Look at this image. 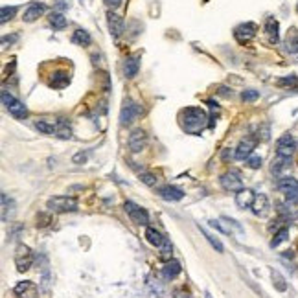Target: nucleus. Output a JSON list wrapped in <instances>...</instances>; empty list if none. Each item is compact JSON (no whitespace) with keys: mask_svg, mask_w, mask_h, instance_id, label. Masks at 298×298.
I'll return each mask as SVG.
<instances>
[{"mask_svg":"<svg viewBox=\"0 0 298 298\" xmlns=\"http://www.w3.org/2000/svg\"><path fill=\"white\" fill-rule=\"evenodd\" d=\"M181 127L190 135H201L208 125V114L201 107H186L181 111Z\"/></svg>","mask_w":298,"mask_h":298,"instance_id":"obj_1","label":"nucleus"},{"mask_svg":"<svg viewBox=\"0 0 298 298\" xmlns=\"http://www.w3.org/2000/svg\"><path fill=\"white\" fill-rule=\"evenodd\" d=\"M46 208H48L50 212H56V214L76 212L77 210V199L76 197H68V195H56V197L48 199Z\"/></svg>","mask_w":298,"mask_h":298,"instance_id":"obj_2","label":"nucleus"},{"mask_svg":"<svg viewBox=\"0 0 298 298\" xmlns=\"http://www.w3.org/2000/svg\"><path fill=\"white\" fill-rule=\"evenodd\" d=\"M2 103H4L6 109L10 111V114L15 118V120H24V118L28 116V109H26V105L20 100H17L11 92H8V91L2 92Z\"/></svg>","mask_w":298,"mask_h":298,"instance_id":"obj_3","label":"nucleus"},{"mask_svg":"<svg viewBox=\"0 0 298 298\" xmlns=\"http://www.w3.org/2000/svg\"><path fill=\"white\" fill-rule=\"evenodd\" d=\"M146 239L151 243L153 247H157L162 250V258H169L172 256V243L167 241V238H164L160 232H158L157 228H151L147 227L146 228Z\"/></svg>","mask_w":298,"mask_h":298,"instance_id":"obj_4","label":"nucleus"},{"mask_svg":"<svg viewBox=\"0 0 298 298\" xmlns=\"http://www.w3.org/2000/svg\"><path fill=\"white\" fill-rule=\"evenodd\" d=\"M140 112H142V109H140V105H138L137 101H133L131 98H127V100L123 101L121 111H120V125H123V127L131 125L133 121L138 118Z\"/></svg>","mask_w":298,"mask_h":298,"instance_id":"obj_5","label":"nucleus"},{"mask_svg":"<svg viewBox=\"0 0 298 298\" xmlns=\"http://www.w3.org/2000/svg\"><path fill=\"white\" fill-rule=\"evenodd\" d=\"M123 208H125L127 216L131 218V221L135 223V225L147 227V223H149V214H147L146 208L138 206L137 202H133V201H127L125 204H123Z\"/></svg>","mask_w":298,"mask_h":298,"instance_id":"obj_6","label":"nucleus"},{"mask_svg":"<svg viewBox=\"0 0 298 298\" xmlns=\"http://www.w3.org/2000/svg\"><path fill=\"white\" fill-rule=\"evenodd\" d=\"M31 263H33V252H31V248L28 247V245H19L15 252L17 271L24 273V271H28V269L31 267Z\"/></svg>","mask_w":298,"mask_h":298,"instance_id":"obj_7","label":"nucleus"},{"mask_svg":"<svg viewBox=\"0 0 298 298\" xmlns=\"http://www.w3.org/2000/svg\"><path fill=\"white\" fill-rule=\"evenodd\" d=\"M221 186L227 190V192H236L238 193L239 190H243V179L241 175H239L238 172H234V169H230V172L223 173L221 175Z\"/></svg>","mask_w":298,"mask_h":298,"instance_id":"obj_8","label":"nucleus"},{"mask_svg":"<svg viewBox=\"0 0 298 298\" xmlns=\"http://www.w3.org/2000/svg\"><path fill=\"white\" fill-rule=\"evenodd\" d=\"M296 149H298V142L294 140L291 135H283V137L276 142V153H278V157L291 158Z\"/></svg>","mask_w":298,"mask_h":298,"instance_id":"obj_9","label":"nucleus"},{"mask_svg":"<svg viewBox=\"0 0 298 298\" xmlns=\"http://www.w3.org/2000/svg\"><path fill=\"white\" fill-rule=\"evenodd\" d=\"M256 30H258V26L254 24V22H243V24H239L234 30V37H236V40H238L239 45H247L248 40L256 35Z\"/></svg>","mask_w":298,"mask_h":298,"instance_id":"obj_10","label":"nucleus"},{"mask_svg":"<svg viewBox=\"0 0 298 298\" xmlns=\"http://www.w3.org/2000/svg\"><path fill=\"white\" fill-rule=\"evenodd\" d=\"M278 190L289 199V201H296L298 199V181L293 177H282L278 181Z\"/></svg>","mask_w":298,"mask_h":298,"instance_id":"obj_11","label":"nucleus"},{"mask_svg":"<svg viewBox=\"0 0 298 298\" xmlns=\"http://www.w3.org/2000/svg\"><path fill=\"white\" fill-rule=\"evenodd\" d=\"M147 144V135L144 129H135V131L129 135V147H131L133 153H140Z\"/></svg>","mask_w":298,"mask_h":298,"instance_id":"obj_12","label":"nucleus"},{"mask_svg":"<svg viewBox=\"0 0 298 298\" xmlns=\"http://www.w3.org/2000/svg\"><path fill=\"white\" fill-rule=\"evenodd\" d=\"M107 24H109L111 35L114 37V39H118V37L123 33V19H121L118 13H112V11H109V13H107Z\"/></svg>","mask_w":298,"mask_h":298,"instance_id":"obj_13","label":"nucleus"},{"mask_svg":"<svg viewBox=\"0 0 298 298\" xmlns=\"http://www.w3.org/2000/svg\"><path fill=\"white\" fill-rule=\"evenodd\" d=\"M158 195H160L164 201H181V199L184 197V192L177 186L166 184V186L158 188Z\"/></svg>","mask_w":298,"mask_h":298,"instance_id":"obj_14","label":"nucleus"},{"mask_svg":"<svg viewBox=\"0 0 298 298\" xmlns=\"http://www.w3.org/2000/svg\"><path fill=\"white\" fill-rule=\"evenodd\" d=\"M269 210H271V204H269L267 195H263V193L256 195V199H254V204H252V214H254V216H258V218H265V216L269 214Z\"/></svg>","mask_w":298,"mask_h":298,"instance_id":"obj_15","label":"nucleus"},{"mask_svg":"<svg viewBox=\"0 0 298 298\" xmlns=\"http://www.w3.org/2000/svg\"><path fill=\"white\" fill-rule=\"evenodd\" d=\"M254 147H256V140H252V138H245V140H243L241 144L238 146L234 157L238 158V160H247V158L252 155Z\"/></svg>","mask_w":298,"mask_h":298,"instance_id":"obj_16","label":"nucleus"},{"mask_svg":"<svg viewBox=\"0 0 298 298\" xmlns=\"http://www.w3.org/2000/svg\"><path fill=\"white\" fill-rule=\"evenodd\" d=\"M13 291H15V294L20 298H35L37 296V285L33 282H19Z\"/></svg>","mask_w":298,"mask_h":298,"instance_id":"obj_17","label":"nucleus"},{"mask_svg":"<svg viewBox=\"0 0 298 298\" xmlns=\"http://www.w3.org/2000/svg\"><path fill=\"white\" fill-rule=\"evenodd\" d=\"M254 199H256V195H254V192L252 190H248V188H243V190H239V192L236 193V204H238L239 208H252Z\"/></svg>","mask_w":298,"mask_h":298,"instance_id":"obj_18","label":"nucleus"},{"mask_svg":"<svg viewBox=\"0 0 298 298\" xmlns=\"http://www.w3.org/2000/svg\"><path fill=\"white\" fill-rule=\"evenodd\" d=\"M46 11V6L40 4V2H33V4L28 6V10L24 11V22H35L42 13Z\"/></svg>","mask_w":298,"mask_h":298,"instance_id":"obj_19","label":"nucleus"},{"mask_svg":"<svg viewBox=\"0 0 298 298\" xmlns=\"http://www.w3.org/2000/svg\"><path fill=\"white\" fill-rule=\"evenodd\" d=\"M265 31H267V37H269V42H273V45H276L280 39V24L276 19H267V22H265Z\"/></svg>","mask_w":298,"mask_h":298,"instance_id":"obj_20","label":"nucleus"},{"mask_svg":"<svg viewBox=\"0 0 298 298\" xmlns=\"http://www.w3.org/2000/svg\"><path fill=\"white\" fill-rule=\"evenodd\" d=\"M181 271H182L181 263L175 262V260H169V262H166L164 263V267H162V276L167 280H173L181 274Z\"/></svg>","mask_w":298,"mask_h":298,"instance_id":"obj_21","label":"nucleus"},{"mask_svg":"<svg viewBox=\"0 0 298 298\" xmlns=\"http://www.w3.org/2000/svg\"><path fill=\"white\" fill-rule=\"evenodd\" d=\"M138 68H140L138 56L127 57L125 63H123V74H125V77H135L138 74Z\"/></svg>","mask_w":298,"mask_h":298,"instance_id":"obj_22","label":"nucleus"},{"mask_svg":"<svg viewBox=\"0 0 298 298\" xmlns=\"http://www.w3.org/2000/svg\"><path fill=\"white\" fill-rule=\"evenodd\" d=\"M35 129L39 133H42V135H56L57 121L46 120V118H42V120H37L35 121Z\"/></svg>","mask_w":298,"mask_h":298,"instance_id":"obj_23","label":"nucleus"},{"mask_svg":"<svg viewBox=\"0 0 298 298\" xmlns=\"http://www.w3.org/2000/svg\"><path fill=\"white\" fill-rule=\"evenodd\" d=\"M70 83V76H68V72L65 70H57L56 74H54V77L50 79V87H54V89H63V87H66Z\"/></svg>","mask_w":298,"mask_h":298,"instance_id":"obj_24","label":"nucleus"},{"mask_svg":"<svg viewBox=\"0 0 298 298\" xmlns=\"http://www.w3.org/2000/svg\"><path fill=\"white\" fill-rule=\"evenodd\" d=\"M54 137L61 138V140H70L72 138V129L70 125H68V121L66 120H57V129H56V135Z\"/></svg>","mask_w":298,"mask_h":298,"instance_id":"obj_25","label":"nucleus"},{"mask_svg":"<svg viewBox=\"0 0 298 298\" xmlns=\"http://www.w3.org/2000/svg\"><path fill=\"white\" fill-rule=\"evenodd\" d=\"M285 48H287L291 54H298V30L296 28H291L285 37Z\"/></svg>","mask_w":298,"mask_h":298,"instance_id":"obj_26","label":"nucleus"},{"mask_svg":"<svg viewBox=\"0 0 298 298\" xmlns=\"http://www.w3.org/2000/svg\"><path fill=\"white\" fill-rule=\"evenodd\" d=\"M72 42L79 46H89L92 42V37L87 30H76L74 35H72Z\"/></svg>","mask_w":298,"mask_h":298,"instance_id":"obj_27","label":"nucleus"},{"mask_svg":"<svg viewBox=\"0 0 298 298\" xmlns=\"http://www.w3.org/2000/svg\"><path fill=\"white\" fill-rule=\"evenodd\" d=\"M48 22H50V26L54 28V30H65L66 24H68V20H66V17L63 15V13H52L50 19H48Z\"/></svg>","mask_w":298,"mask_h":298,"instance_id":"obj_28","label":"nucleus"},{"mask_svg":"<svg viewBox=\"0 0 298 298\" xmlns=\"http://www.w3.org/2000/svg\"><path fill=\"white\" fill-rule=\"evenodd\" d=\"M291 166V158H285V157H278L276 160L273 162V173L274 175H280V173L283 172V169H287V167Z\"/></svg>","mask_w":298,"mask_h":298,"instance_id":"obj_29","label":"nucleus"},{"mask_svg":"<svg viewBox=\"0 0 298 298\" xmlns=\"http://www.w3.org/2000/svg\"><path fill=\"white\" fill-rule=\"evenodd\" d=\"M17 11H19V8H17V6H10V8H8V6H4V8H2V11H0V22L4 24V22L11 20L13 17L17 15Z\"/></svg>","mask_w":298,"mask_h":298,"instance_id":"obj_30","label":"nucleus"},{"mask_svg":"<svg viewBox=\"0 0 298 298\" xmlns=\"http://www.w3.org/2000/svg\"><path fill=\"white\" fill-rule=\"evenodd\" d=\"M199 228H201V227H199ZM201 232L204 234V238L208 239V243H210V245H212V247L216 248L218 252H223V250H225V248H223V243L219 241V239L216 238V236H212L210 232H206V228H201Z\"/></svg>","mask_w":298,"mask_h":298,"instance_id":"obj_31","label":"nucleus"},{"mask_svg":"<svg viewBox=\"0 0 298 298\" xmlns=\"http://www.w3.org/2000/svg\"><path fill=\"white\" fill-rule=\"evenodd\" d=\"M287 236H289V230L285 227L283 228H280L278 232L274 234V238H273V241H271V247H278L280 243L282 241H285V239H287Z\"/></svg>","mask_w":298,"mask_h":298,"instance_id":"obj_32","label":"nucleus"},{"mask_svg":"<svg viewBox=\"0 0 298 298\" xmlns=\"http://www.w3.org/2000/svg\"><path fill=\"white\" fill-rule=\"evenodd\" d=\"M278 85L280 87H289L291 91H294L298 87V76H285L282 79H278Z\"/></svg>","mask_w":298,"mask_h":298,"instance_id":"obj_33","label":"nucleus"},{"mask_svg":"<svg viewBox=\"0 0 298 298\" xmlns=\"http://www.w3.org/2000/svg\"><path fill=\"white\" fill-rule=\"evenodd\" d=\"M271 276H273L274 287L278 289V291H285V289H287V283H285V280H283L282 274L276 273V271H273V273H271Z\"/></svg>","mask_w":298,"mask_h":298,"instance_id":"obj_34","label":"nucleus"},{"mask_svg":"<svg viewBox=\"0 0 298 298\" xmlns=\"http://www.w3.org/2000/svg\"><path fill=\"white\" fill-rule=\"evenodd\" d=\"M13 208V201L8 199L6 193H2V221H8V210Z\"/></svg>","mask_w":298,"mask_h":298,"instance_id":"obj_35","label":"nucleus"},{"mask_svg":"<svg viewBox=\"0 0 298 298\" xmlns=\"http://www.w3.org/2000/svg\"><path fill=\"white\" fill-rule=\"evenodd\" d=\"M260 98V92L258 91H252V89H248V91H243L241 92V100L243 101H256Z\"/></svg>","mask_w":298,"mask_h":298,"instance_id":"obj_36","label":"nucleus"},{"mask_svg":"<svg viewBox=\"0 0 298 298\" xmlns=\"http://www.w3.org/2000/svg\"><path fill=\"white\" fill-rule=\"evenodd\" d=\"M140 181L144 182V184H147V186H155V184H157V177H155L153 173H142Z\"/></svg>","mask_w":298,"mask_h":298,"instance_id":"obj_37","label":"nucleus"},{"mask_svg":"<svg viewBox=\"0 0 298 298\" xmlns=\"http://www.w3.org/2000/svg\"><path fill=\"white\" fill-rule=\"evenodd\" d=\"M247 166L250 167V169H258V167L262 166V158H260L258 155H250V157L247 158Z\"/></svg>","mask_w":298,"mask_h":298,"instance_id":"obj_38","label":"nucleus"},{"mask_svg":"<svg viewBox=\"0 0 298 298\" xmlns=\"http://www.w3.org/2000/svg\"><path fill=\"white\" fill-rule=\"evenodd\" d=\"M210 227H214V228H218V230H221L223 234H227L228 230L227 228H223L221 225H219V221H216V219H212V221H210Z\"/></svg>","mask_w":298,"mask_h":298,"instance_id":"obj_39","label":"nucleus"},{"mask_svg":"<svg viewBox=\"0 0 298 298\" xmlns=\"http://www.w3.org/2000/svg\"><path fill=\"white\" fill-rule=\"evenodd\" d=\"M8 40H10V42H13V40H17V35H11V37H2V46H8Z\"/></svg>","mask_w":298,"mask_h":298,"instance_id":"obj_40","label":"nucleus"},{"mask_svg":"<svg viewBox=\"0 0 298 298\" xmlns=\"http://www.w3.org/2000/svg\"><path fill=\"white\" fill-rule=\"evenodd\" d=\"M103 2H105L107 6H118L121 2V0H103Z\"/></svg>","mask_w":298,"mask_h":298,"instance_id":"obj_41","label":"nucleus"},{"mask_svg":"<svg viewBox=\"0 0 298 298\" xmlns=\"http://www.w3.org/2000/svg\"><path fill=\"white\" fill-rule=\"evenodd\" d=\"M85 158H87V155L79 153V155H76V157H74V162H81V160H85Z\"/></svg>","mask_w":298,"mask_h":298,"instance_id":"obj_42","label":"nucleus"},{"mask_svg":"<svg viewBox=\"0 0 298 298\" xmlns=\"http://www.w3.org/2000/svg\"><path fill=\"white\" fill-rule=\"evenodd\" d=\"M294 92H298V87H296V89H294Z\"/></svg>","mask_w":298,"mask_h":298,"instance_id":"obj_43","label":"nucleus"},{"mask_svg":"<svg viewBox=\"0 0 298 298\" xmlns=\"http://www.w3.org/2000/svg\"><path fill=\"white\" fill-rule=\"evenodd\" d=\"M296 11H298V6H296Z\"/></svg>","mask_w":298,"mask_h":298,"instance_id":"obj_44","label":"nucleus"}]
</instances>
